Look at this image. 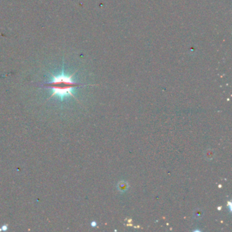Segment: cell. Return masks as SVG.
Masks as SVG:
<instances>
[{"mask_svg": "<svg viewBox=\"0 0 232 232\" xmlns=\"http://www.w3.org/2000/svg\"><path fill=\"white\" fill-rule=\"evenodd\" d=\"M91 225H92V226H95L96 225V223H95V222H93V223H91Z\"/></svg>", "mask_w": 232, "mask_h": 232, "instance_id": "obj_3", "label": "cell"}, {"mask_svg": "<svg viewBox=\"0 0 232 232\" xmlns=\"http://www.w3.org/2000/svg\"><path fill=\"white\" fill-rule=\"evenodd\" d=\"M72 76H67L64 74L59 76L52 75V81L45 85V87L52 89L51 97L57 95L61 99L69 95L74 97L72 93L74 89L81 85L73 81Z\"/></svg>", "mask_w": 232, "mask_h": 232, "instance_id": "obj_1", "label": "cell"}, {"mask_svg": "<svg viewBox=\"0 0 232 232\" xmlns=\"http://www.w3.org/2000/svg\"><path fill=\"white\" fill-rule=\"evenodd\" d=\"M8 226L7 225H3L2 227H1V229H0V231H6L8 229Z\"/></svg>", "mask_w": 232, "mask_h": 232, "instance_id": "obj_2", "label": "cell"}]
</instances>
